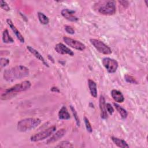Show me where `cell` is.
I'll return each instance as SVG.
<instances>
[{"instance_id": "7", "label": "cell", "mask_w": 148, "mask_h": 148, "mask_svg": "<svg viewBox=\"0 0 148 148\" xmlns=\"http://www.w3.org/2000/svg\"><path fill=\"white\" fill-rule=\"evenodd\" d=\"M102 62L103 66L110 73L116 72L119 66L118 62L116 60L109 57L103 58L102 60Z\"/></svg>"}, {"instance_id": "15", "label": "cell", "mask_w": 148, "mask_h": 148, "mask_svg": "<svg viewBox=\"0 0 148 148\" xmlns=\"http://www.w3.org/2000/svg\"><path fill=\"white\" fill-rule=\"evenodd\" d=\"M111 96L114 101L118 103H122L124 101V97L121 91L113 89L111 91Z\"/></svg>"}, {"instance_id": "19", "label": "cell", "mask_w": 148, "mask_h": 148, "mask_svg": "<svg viewBox=\"0 0 148 148\" xmlns=\"http://www.w3.org/2000/svg\"><path fill=\"white\" fill-rule=\"evenodd\" d=\"M113 105H114L115 109H116V110L120 114L121 117L123 119H125L127 117V116H128V112H127V111L125 109H124L123 108H122L121 106H120L119 105H118L116 103H114Z\"/></svg>"}, {"instance_id": "24", "label": "cell", "mask_w": 148, "mask_h": 148, "mask_svg": "<svg viewBox=\"0 0 148 148\" xmlns=\"http://www.w3.org/2000/svg\"><path fill=\"white\" fill-rule=\"evenodd\" d=\"M83 120H84V122L85 126H86L87 132H88L89 133H91L92 132V128L91 125L88 119L86 116H84Z\"/></svg>"}, {"instance_id": "14", "label": "cell", "mask_w": 148, "mask_h": 148, "mask_svg": "<svg viewBox=\"0 0 148 148\" xmlns=\"http://www.w3.org/2000/svg\"><path fill=\"white\" fill-rule=\"evenodd\" d=\"M27 49L32 55H34L37 59H38L39 61H40L44 64L45 66H46L47 67L49 66L48 63L46 61V60H45L43 57L42 56V54H40V53L39 51H38L36 49H35L31 46H27Z\"/></svg>"}, {"instance_id": "1", "label": "cell", "mask_w": 148, "mask_h": 148, "mask_svg": "<svg viewBox=\"0 0 148 148\" xmlns=\"http://www.w3.org/2000/svg\"><path fill=\"white\" fill-rule=\"evenodd\" d=\"M29 69L24 65H17L4 71L3 77L8 82H12L28 76Z\"/></svg>"}, {"instance_id": "16", "label": "cell", "mask_w": 148, "mask_h": 148, "mask_svg": "<svg viewBox=\"0 0 148 148\" xmlns=\"http://www.w3.org/2000/svg\"><path fill=\"white\" fill-rule=\"evenodd\" d=\"M111 140L112 142L119 147L121 148H128L130 146L127 143L126 141H125L123 139H120L119 138L115 137V136H111Z\"/></svg>"}, {"instance_id": "29", "label": "cell", "mask_w": 148, "mask_h": 148, "mask_svg": "<svg viewBox=\"0 0 148 148\" xmlns=\"http://www.w3.org/2000/svg\"><path fill=\"white\" fill-rule=\"evenodd\" d=\"M106 107L107 112L110 115H112L113 113V112H114V108H113L112 105L110 103H106Z\"/></svg>"}, {"instance_id": "27", "label": "cell", "mask_w": 148, "mask_h": 148, "mask_svg": "<svg viewBox=\"0 0 148 148\" xmlns=\"http://www.w3.org/2000/svg\"><path fill=\"white\" fill-rule=\"evenodd\" d=\"M9 60L6 58H1V60H0V64H1V69H2V68L6 66V65H8L9 64Z\"/></svg>"}, {"instance_id": "20", "label": "cell", "mask_w": 148, "mask_h": 148, "mask_svg": "<svg viewBox=\"0 0 148 148\" xmlns=\"http://www.w3.org/2000/svg\"><path fill=\"white\" fill-rule=\"evenodd\" d=\"M2 40L5 43H12L14 42L13 39L9 35L7 29H5L2 33Z\"/></svg>"}, {"instance_id": "17", "label": "cell", "mask_w": 148, "mask_h": 148, "mask_svg": "<svg viewBox=\"0 0 148 148\" xmlns=\"http://www.w3.org/2000/svg\"><path fill=\"white\" fill-rule=\"evenodd\" d=\"M88 86L89 90L91 96L94 98H97V84L95 83V82L91 79H88Z\"/></svg>"}, {"instance_id": "21", "label": "cell", "mask_w": 148, "mask_h": 148, "mask_svg": "<svg viewBox=\"0 0 148 148\" xmlns=\"http://www.w3.org/2000/svg\"><path fill=\"white\" fill-rule=\"evenodd\" d=\"M38 17L39 22L43 25H46L49 23V18L43 13L38 12Z\"/></svg>"}, {"instance_id": "30", "label": "cell", "mask_w": 148, "mask_h": 148, "mask_svg": "<svg viewBox=\"0 0 148 148\" xmlns=\"http://www.w3.org/2000/svg\"><path fill=\"white\" fill-rule=\"evenodd\" d=\"M51 91H53V92H60V90H59V89H58L57 87H51Z\"/></svg>"}, {"instance_id": "26", "label": "cell", "mask_w": 148, "mask_h": 148, "mask_svg": "<svg viewBox=\"0 0 148 148\" xmlns=\"http://www.w3.org/2000/svg\"><path fill=\"white\" fill-rule=\"evenodd\" d=\"M0 6H1V8L2 9H3V10H5V11H9L10 9L9 6L6 3V2H5L3 0L0 1Z\"/></svg>"}, {"instance_id": "23", "label": "cell", "mask_w": 148, "mask_h": 148, "mask_svg": "<svg viewBox=\"0 0 148 148\" xmlns=\"http://www.w3.org/2000/svg\"><path fill=\"white\" fill-rule=\"evenodd\" d=\"M124 79L127 82L131 84H138V82L136 81V80L131 75L126 74L125 75H124Z\"/></svg>"}, {"instance_id": "5", "label": "cell", "mask_w": 148, "mask_h": 148, "mask_svg": "<svg viewBox=\"0 0 148 148\" xmlns=\"http://www.w3.org/2000/svg\"><path fill=\"white\" fill-rule=\"evenodd\" d=\"M56 130V126L53 125L48 128L38 132L35 135L30 137V140L31 142H38L42 140H44L48 137L50 136Z\"/></svg>"}, {"instance_id": "6", "label": "cell", "mask_w": 148, "mask_h": 148, "mask_svg": "<svg viewBox=\"0 0 148 148\" xmlns=\"http://www.w3.org/2000/svg\"><path fill=\"white\" fill-rule=\"evenodd\" d=\"M90 42L99 53L105 55L110 54L112 53L111 49L102 41L97 39H90Z\"/></svg>"}, {"instance_id": "12", "label": "cell", "mask_w": 148, "mask_h": 148, "mask_svg": "<svg viewBox=\"0 0 148 148\" xmlns=\"http://www.w3.org/2000/svg\"><path fill=\"white\" fill-rule=\"evenodd\" d=\"M6 23H7L8 25L9 26V27L10 28V29L12 30L13 33L14 34L16 38L18 39V40L21 43H24V42H25L24 38L21 35V34L20 32V31L17 29L16 27L14 25L12 21L10 18H8V19H6Z\"/></svg>"}, {"instance_id": "10", "label": "cell", "mask_w": 148, "mask_h": 148, "mask_svg": "<svg viewBox=\"0 0 148 148\" xmlns=\"http://www.w3.org/2000/svg\"><path fill=\"white\" fill-rule=\"evenodd\" d=\"M66 133V130L65 128H61L58 130L56 133H54L53 135L50 136L49 139H48L46 141V144H51L53 143L58 140H60L61 138H62L64 135Z\"/></svg>"}, {"instance_id": "11", "label": "cell", "mask_w": 148, "mask_h": 148, "mask_svg": "<svg viewBox=\"0 0 148 148\" xmlns=\"http://www.w3.org/2000/svg\"><path fill=\"white\" fill-rule=\"evenodd\" d=\"M75 13V12L74 10L68 9H64L61 12V14L64 18L68 21L72 22L77 21L79 20L78 17L74 15Z\"/></svg>"}, {"instance_id": "2", "label": "cell", "mask_w": 148, "mask_h": 148, "mask_svg": "<svg viewBox=\"0 0 148 148\" xmlns=\"http://www.w3.org/2000/svg\"><path fill=\"white\" fill-rule=\"evenodd\" d=\"M31 86V83L29 80H24L20 83L16 84L12 87L6 89L1 95V100H8L14 97L18 93L27 91Z\"/></svg>"}, {"instance_id": "28", "label": "cell", "mask_w": 148, "mask_h": 148, "mask_svg": "<svg viewBox=\"0 0 148 148\" xmlns=\"http://www.w3.org/2000/svg\"><path fill=\"white\" fill-rule=\"evenodd\" d=\"M64 29H65V31H66L67 33L69 34L73 35V34H75V31L74 28H73L72 26H71V25H65V26L64 27Z\"/></svg>"}, {"instance_id": "22", "label": "cell", "mask_w": 148, "mask_h": 148, "mask_svg": "<svg viewBox=\"0 0 148 148\" xmlns=\"http://www.w3.org/2000/svg\"><path fill=\"white\" fill-rule=\"evenodd\" d=\"M70 108H71V110L72 111V113L73 114V117L76 121V124L78 127L80 126V119L79 118V116L77 115V113L75 110V109L74 108V107H73L72 105L70 106Z\"/></svg>"}, {"instance_id": "18", "label": "cell", "mask_w": 148, "mask_h": 148, "mask_svg": "<svg viewBox=\"0 0 148 148\" xmlns=\"http://www.w3.org/2000/svg\"><path fill=\"white\" fill-rule=\"evenodd\" d=\"M58 118L60 120H69L71 118L69 113L65 106H62L58 112Z\"/></svg>"}, {"instance_id": "25", "label": "cell", "mask_w": 148, "mask_h": 148, "mask_svg": "<svg viewBox=\"0 0 148 148\" xmlns=\"http://www.w3.org/2000/svg\"><path fill=\"white\" fill-rule=\"evenodd\" d=\"M57 147H72L73 145L71 142L67 140H63L60 142V143L56 146Z\"/></svg>"}, {"instance_id": "8", "label": "cell", "mask_w": 148, "mask_h": 148, "mask_svg": "<svg viewBox=\"0 0 148 148\" xmlns=\"http://www.w3.org/2000/svg\"><path fill=\"white\" fill-rule=\"evenodd\" d=\"M64 42L69 47L79 51H83L86 49V45L80 41L73 39L68 36L63 37Z\"/></svg>"}, {"instance_id": "13", "label": "cell", "mask_w": 148, "mask_h": 148, "mask_svg": "<svg viewBox=\"0 0 148 148\" xmlns=\"http://www.w3.org/2000/svg\"><path fill=\"white\" fill-rule=\"evenodd\" d=\"M99 106L101 111V117L102 119H106L108 117L106 107V102L105 99L103 95H101L99 99Z\"/></svg>"}, {"instance_id": "9", "label": "cell", "mask_w": 148, "mask_h": 148, "mask_svg": "<svg viewBox=\"0 0 148 148\" xmlns=\"http://www.w3.org/2000/svg\"><path fill=\"white\" fill-rule=\"evenodd\" d=\"M54 49L56 52L60 54H68L71 56H73L74 55V53L73 52V51H72L69 47H68L62 43H58L56 44Z\"/></svg>"}, {"instance_id": "4", "label": "cell", "mask_w": 148, "mask_h": 148, "mask_svg": "<svg viewBox=\"0 0 148 148\" xmlns=\"http://www.w3.org/2000/svg\"><path fill=\"white\" fill-rule=\"evenodd\" d=\"M99 13L103 15L111 16L115 14L116 12V4L113 1H107L103 2L98 9Z\"/></svg>"}, {"instance_id": "3", "label": "cell", "mask_w": 148, "mask_h": 148, "mask_svg": "<svg viewBox=\"0 0 148 148\" xmlns=\"http://www.w3.org/2000/svg\"><path fill=\"white\" fill-rule=\"evenodd\" d=\"M41 123V120L38 118H25L17 123V130L20 132H26L37 127Z\"/></svg>"}]
</instances>
